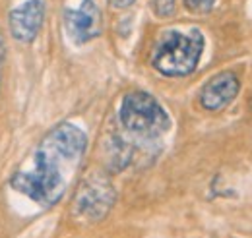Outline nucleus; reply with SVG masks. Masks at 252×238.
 <instances>
[{"label":"nucleus","mask_w":252,"mask_h":238,"mask_svg":"<svg viewBox=\"0 0 252 238\" xmlns=\"http://www.w3.org/2000/svg\"><path fill=\"white\" fill-rule=\"evenodd\" d=\"M88 148V136L74 124L63 122L51 130L35 153L32 173H16L14 190L26 194L41 206H55L66 192L68 173L82 159Z\"/></svg>","instance_id":"obj_1"},{"label":"nucleus","mask_w":252,"mask_h":238,"mask_svg":"<svg viewBox=\"0 0 252 238\" xmlns=\"http://www.w3.org/2000/svg\"><path fill=\"white\" fill-rule=\"evenodd\" d=\"M202 51H204V35L200 30H190L189 33L169 30L158 41L152 64L159 74L169 78L189 76L196 70Z\"/></svg>","instance_id":"obj_2"},{"label":"nucleus","mask_w":252,"mask_h":238,"mask_svg":"<svg viewBox=\"0 0 252 238\" xmlns=\"http://www.w3.org/2000/svg\"><path fill=\"white\" fill-rule=\"evenodd\" d=\"M119 119L126 132L144 140H156L171 128L167 111L146 91H132L126 95L121 103Z\"/></svg>","instance_id":"obj_3"},{"label":"nucleus","mask_w":252,"mask_h":238,"mask_svg":"<svg viewBox=\"0 0 252 238\" xmlns=\"http://www.w3.org/2000/svg\"><path fill=\"white\" fill-rule=\"evenodd\" d=\"M117 200L115 188L103 175H92L76 196V213L88 221H101Z\"/></svg>","instance_id":"obj_4"},{"label":"nucleus","mask_w":252,"mask_h":238,"mask_svg":"<svg viewBox=\"0 0 252 238\" xmlns=\"http://www.w3.org/2000/svg\"><path fill=\"white\" fill-rule=\"evenodd\" d=\"M64 26L70 35V39L76 45L88 43L101 35V12L95 4V0H84L78 10H66L64 12Z\"/></svg>","instance_id":"obj_5"},{"label":"nucleus","mask_w":252,"mask_h":238,"mask_svg":"<svg viewBox=\"0 0 252 238\" xmlns=\"http://www.w3.org/2000/svg\"><path fill=\"white\" fill-rule=\"evenodd\" d=\"M45 20V2L28 0L10 12V31L16 41L32 43Z\"/></svg>","instance_id":"obj_6"},{"label":"nucleus","mask_w":252,"mask_h":238,"mask_svg":"<svg viewBox=\"0 0 252 238\" xmlns=\"http://www.w3.org/2000/svg\"><path fill=\"white\" fill-rule=\"evenodd\" d=\"M239 88V80L233 72H221L204 86L200 103L206 111H221L237 97Z\"/></svg>","instance_id":"obj_7"},{"label":"nucleus","mask_w":252,"mask_h":238,"mask_svg":"<svg viewBox=\"0 0 252 238\" xmlns=\"http://www.w3.org/2000/svg\"><path fill=\"white\" fill-rule=\"evenodd\" d=\"M175 8H177V2L175 0H154L152 2V10L156 12V16L159 18H169L175 14Z\"/></svg>","instance_id":"obj_8"},{"label":"nucleus","mask_w":252,"mask_h":238,"mask_svg":"<svg viewBox=\"0 0 252 238\" xmlns=\"http://www.w3.org/2000/svg\"><path fill=\"white\" fill-rule=\"evenodd\" d=\"M185 6L192 14H208L216 6V0H185Z\"/></svg>","instance_id":"obj_9"},{"label":"nucleus","mask_w":252,"mask_h":238,"mask_svg":"<svg viewBox=\"0 0 252 238\" xmlns=\"http://www.w3.org/2000/svg\"><path fill=\"white\" fill-rule=\"evenodd\" d=\"M136 0H109V6L115 8V10H125V8H130Z\"/></svg>","instance_id":"obj_10"},{"label":"nucleus","mask_w":252,"mask_h":238,"mask_svg":"<svg viewBox=\"0 0 252 238\" xmlns=\"http://www.w3.org/2000/svg\"><path fill=\"white\" fill-rule=\"evenodd\" d=\"M0 60H2V41H0Z\"/></svg>","instance_id":"obj_11"}]
</instances>
